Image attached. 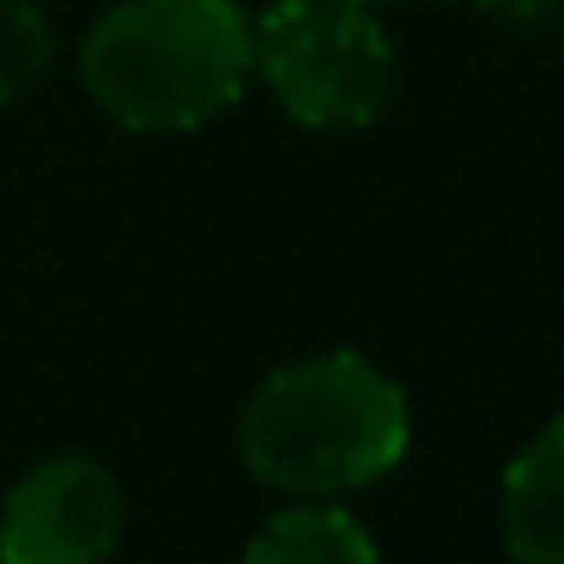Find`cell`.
Masks as SVG:
<instances>
[{
  "mask_svg": "<svg viewBox=\"0 0 564 564\" xmlns=\"http://www.w3.org/2000/svg\"><path fill=\"white\" fill-rule=\"evenodd\" d=\"M413 443L401 382L365 352H316L280 365L243 406L237 455L273 491L334 498L394 474Z\"/></svg>",
  "mask_w": 564,
  "mask_h": 564,
  "instance_id": "cell-1",
  "label": "cell"
},
{
  "mask_svg": "<svg viewBox=\"0 0 564 564\" xmlns=\"http://www.w3.org/2000/svg\"><path fill=\"white\" fill-rule=\"evenodd\" d=\"M256 74V25L237 0H122L91 25L79 79L116 128L188 134L225 116Z\"/></svg>",
  "mask_w": 564,
  "mask_h": 564,
  "instance_id": "cell-2",
  "label": "cell"
},
{
  "mask_svg": "<svg viewBox=\"0 0 564 564\" xmlns=\"http://www.w3.org/2000/svg\"><path fill=\"white\" fill-rule=\"evenodd\" d=\"M256 67L304 128H370L394 98V43L352 0H273L256 19Z\"/></svg>",
  "mask_w": 564,
  "mask_h": 564,
  "instance_id": "cell-3",
  "label": "cell"
},
{
  "mask_svg": "<svg viewBox=\"0 0 564 564\" xmlns=\"http://www.w3.org/2000/svg\"><path fill=\"white\" fill-rule=\"evenodd\" d=\"M122 486L91 455H50L0 503V564H104L122 546Z\"/></svg>",
  "mask_w": 564,
  "mask_h": 564,
  "instance_id": "cell-4",
  "label": "cell"
},
{
  "mask_svg": "<svg viewBox=\"0 0 564 564\" xmlns=\"http://www.w3.org/2000/svg\"><path fill=\"white\" fill-rule=\"evenodd\" d=\"M503 552L516 564H564V413L510 455L498 486Z\"/></svg>",
  "mask_w": 564,
  "mask_h": 564,
  "instance_id": "cell-5",
  "label": "cell"
},
{
  "mask_svg": "<svg viewBox=\"0 0 564 564\" xmlns=\"http://www.w3.org/2000/svg\"><path fill=\"white\" fill-rule=\"evenodd\" d=\"M243 564H377V546L334 503H297L249 540Z\"/></svg>",
  "mask_w": 564,
  "mask_h": 564,
  "instance_id": "cell-6",
  "label": "cell"
},
{
  "mask_svg": "<svg viewBox=\"0 0 564 564\" xmlns=\"http://www.w3.org/2000/svg\"><path fill=\"white\" fill-rule=\"evenodd\" d=\"M50 19L37 0H0V104L25 98L50 67Z\"/></svg>",
  "mask_w": 564,
  "mask_h": 564,
  "instance_id": "cell-7",
  "label": "cell"
},
{
  "mask_svg": "<svg viewBox=\"0 0 564 564\" xmlns=\"http://www.w3.org/2000/svg\"><path fill=\"white\" fill-rule=\"evenodd\" d=\"M352 7H394V0H352ZM467 7H486V13H534L528 0H467Z\"/></svg>",
  "mask_w": 564,
  "mask_h": 564,
  "instance_id": "cell-8",
  "label": "cell"
}]
</instances>
